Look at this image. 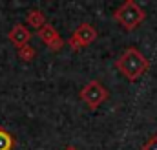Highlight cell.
<instances>
[{"label":"cell","instance_id":"obj_4","mask_svg":"<svg viewBox=\"0 0 157 150\" xmlns=\"http://www.w3.org/2000/svg\"><path fill=\"white\" fill-rule=\"evenodd\" d=\"M95 38H97V30H95V26H91V24H88V22H82L77 30L73 31V35L70 37L68 46H70L73 51H78V49L90 46Z\"/></svg>","mask_w":157,"mask_h":150},{"label":"cell","instance_id":"obj_3","mask_svg":"<svg viewBox=\"0 0 157 150\" xmlns=\"http://www.w3.org/2000/svg\"><path fill=\"white\" fill-rule=\"evenodd\" d=\"M78 97H80V101H82L90 110H95V108H99L102 103L108 101L110 92H108V88H106L101 81H90V82H86V84L82 86Z\"/></svg>","mask_w":157,"mask_h":150},{"label":"cell","instance_id":"obj_6","mask_svg":"<svg viewBox=\"0 0 157 150\" xmlns=\"http://www.w3.org/2000/svg\"><path fill=\"white\" fill-rule=\"evenodd\" d=\"M31 37H33V35H31V31L28 30L26 24H15V26L9 30V33H7V40H9L17 49H22V48L29 46Z\"/></svg>","mask_w":157,"mask_h":150},{"label":"cell","instance_id":"obj_9","mask_svg":"<svg viewBox=\"0 0 157 150\" xmlns=\"http://www.w3.org/2000/svg\"><path fill=\"white\" fill-rule=\"evenodd\" d=\"M35 57H37V51H35L33 46H26V48L18 49V59L24 61V62H31Z\"/></svg>","mask_w":157,"mask_h":150},{"label":"cell","instance_id":"obj_7","mask_svg":"<svg viewBox=\"0 0 157 150\" xmlns=\"http://www.w3.org/2000/svg\"><path fill=\"white\" fill-rule=\"evenodd\" d=\"M26 18H28V24H29L31 28H35L37 31H39L42 26H46V24H48V22H46V15L42 13V9H37V7L29 9V11H28V15H26Z\"/></svg>","mask_w":157,"mask_h":150},{"label":"cell","instance_id":"obj_11","mask_svg":"<svg viewBox=\"0 0 157 150\" xmlns=\"http://www.w3.org/2000/svg\"><path fill=\"white\" fill-rule=\"evenodd\" d=\"M64 150H77V147H71V145H68V147H66Z\"/></svg>","mask_w":157,"mask_h":150},{"label":"cell","instance_id":"obj_8","mask_svg":"<svg viewBox=\"0 0 157 150\" xmlns=\"http://www.w3.org/2000/svg\"><path fill=\"white\" fill-rule=\"evenodd\" d=\"M13 148H15V137L4 126H0V150H13Z\"/></svg>","mask_w":157,"mask_h":150},{"label":"cell","instance_id":"obj_10","mask_svg":"<svg viewBox=\"0 0 157 150\" xmlns=\"http://www.w3.org/2000/svg\"><path fill=\"white\" fill-rule=\"evenodd\" d=\"M141 150H157V136H152V137L141 147Z\"/></svg>","mask_w":157,"mask_h":150},{"label":"cell","instance_id":"obj_2","mask_svg":"<svg viewBox=\"0 0 157 150\" xmlns=\"http://www.w3.org/2000/svg\"><path fill=\"white\" fill-rule=\"evenodd\" d=\"M113 18L117 20L126 31H132V30H135V28L146 18V11H144L137 2L126 0L124 4H121L117 9H115Z\"/></svg>","mask_w":157,"mask_h":150},{"label":"cell","instance_id":"obj_1","mask_svg":"<svg viewBox=\"0 0 157 150\" xmlns=\"http://www.w3.org/2000/svg\"><path fill=\"white\" fill-rule=\"evenodd\" d=\"M115 68L122 73V77H126L128 81L133 82L148 72L150 61L137 48H126L115 61Z\"/></svg>","mask_w":157,"mask_h":150},{"label":"cell","instance_id":"obj_5","mask_svg":"<svg viewBox=\"0 0 157 150\" xmlns=\"http://www.w3.org/2000/svg\"><path fill=\"white\" fill-rule=\"evenodd\" d=\"M37 35H39V38L51 49V51H60L62 48H64V40H62V37L59 35V31L51 26V24H46V26H42L39 31H37Z\"/></svg>","mask_w":157,"mask_h":150}]
</instances>
